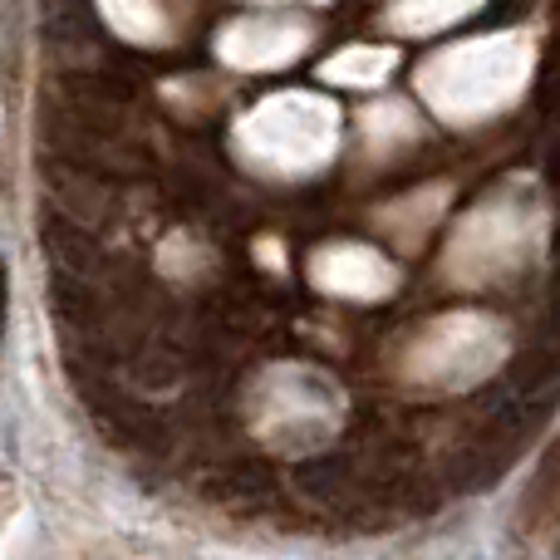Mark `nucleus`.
I'll return each instance as SVG.
<instances>
[{"instance_id":"f257e3e1","label":"nucleus","mask_w":560,"mask_h":560,"mask_svg":"<svg viewBox=\"0 0 560 560\" xmlns=\"http://www.w3.org/2000/svg\"><path fill=\"white\" fill-rule=\"evenodd\" d=\"M45 256L55 266V276H74V280H89V285L104 276V246L89 236V226L79 217H49Z\"/></svg>"}]
</instances>
